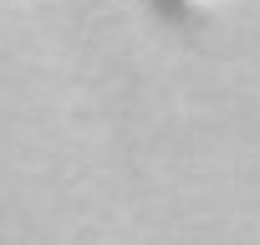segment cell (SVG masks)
I'll list each match as a JSON object with an SVG mask.
<instances>
[{"label":"cell","instance_id":"cell-1","mask_svg":"<svg viewBox=\"0 0 260 245\" xmlns=\"http://www.w3.org/2000/svg\"><path fill=\"white\" fill-rule=\"evenodd\" d=\"M179 6H194V11H199V6H214V0H179Z\"/></svg>","mask_w":260,"mask_h":245}]
</instances>
